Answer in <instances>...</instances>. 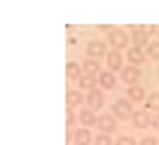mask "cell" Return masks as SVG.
<instances>
[{
	"label": "cell",
	"instance_id": "24",
	"mask_svg": "<svg viewBox=\"0 0 159 145\" xmlns=\"http://www.w3.org/2000/svg\"><path fill=\"white\" fill-rule=\"evenodd\" d=\"M139 28H141L142 31H144L147 35H153V34H158V30L159 28L156 27V25H139Z\"/></svg>",
	"mask_w": 159,
	"mask_h": 145
},
{
	"label": "cell",
	"instance_id": "14",
	"mask_svg": "<svg viewBox=\"0 0 159 145\" xmlns=\"http://www.w3.org/2000/svg\"><path fill=\"white\" fill-rule=\"evenodd\" d=\"M99 83L102 85V88L107 89V90H110V89H113L116 86V83H117V79H116V76L113 75V72H102L99 76Z\"/></svg>",
	"mask_w": 159,
	"mask_h": 145
},
{
	"label": "cell",
	"instance_id": "9",
	"mask_svg": "<svg viewBox=\"0 0 159 145\" xmlns=\"http://www.w3.org/2000/svg\"><path fill=\"white\" fill-rule=\"evenodd\" d=\"M129 28H131V41H132V44H134L135 47H138V48L147 45L148 39H149V35H147L139 27H134V25H131Z\"/></svg>",
	"mask_w": 159,
	"mask_h": 145
},
{
	"label": "cell",
	"instance_id": "2",
	"mask_svg": "<svg viewBox=\"0 0 159 145\" xmlns=\"http://www.w3.org/2000/svg\"><path fill=\"white\" fill-rule=\"evenodd\" d=\"M107 38H108V43L114 47V49H117V51L125 48L128 45V39H129L128 34L124 30H121V28H114L113 31H110L107 34Z\"/></svg>",
	"mask_w": 159,
	"mask_h": 145
},
{
	"label": "cell",
	"instance_id": "16",
	"mask_svg": "<svg viewBox=\"0 0 159 145\" xmlns=\"http://www.w3.org/2000/svg\"><path fill=\"white\" fill-rule=\"evenodd\" d=\"M83 102V94L78 90H68L66 92V104L68 107H78Z\"/></svg>",
	"mask_w": 159,
	"mask_h": 145
},
{
	"label": "cell",
	"instance_id": "11",
	"mask_svg": "<svg viewBox=\"0 0 159 145\" xmlns=\"http://www.w3.org/2000/svg\"><path fill=\"white\" fill-rule=\"evenodd\" d=\"M97 83H99V79L96 78V75H89V73L82 75L80 79L78 80L79 88L84 89V90H93Z\"/></svg>",
	"mask_w": 159,
	"mask_h": 145
},
{
	"label": "cell",
	"instance_id": "10",
	"mask_svg": "<svg viewBox=\"0 0 159 145\" xmlns=\"http://www.w3.org/2000/svg\"><path fill=\"white\" fill-rule=\"evenodd\" d=\"M127 59L132 65H142L147 62V55L141 51V48L134 47V48H129L127 51Z\"/></svg>",
	"mask_w": 159,
	"mask_h": 145
},
{
	"label": "cell",
	"instance_id": "21",
	"mask_svg": "<svg viewBox=\"0 0 159 145\" xmlns=\"http://www.w3.org/2000/svg\"><path fill=\"white\" fill-rule=\"evenodd\" d=\"M94 145H113V141L107 134H99V135H96Z\"/></svg>",
	"mask_w": 159,
	"mask_h": 145
},
{
	"label": "cell",
	"instance_id": "1",
	"mask_svg": "<svg viewBox=\"0 0 159 145\" xmlns=\"http://www.w3.org/2000/svg\"><path fill=\"white\" fill-rule=\"evenodd\" d=\"M111 110L114 113V116L118 118V120H128L129 117H132V104L129 103V100L124 99V97H120L117 99L113 104H111Z\"/></svg>",
	"mask_w": 159,
	"mask_h": 145
},
{
	"label": "cell",
	"instance_id": "3",
	"mask_svg": "<svg viewBox=\"0 0 159 145\" xmlns=\"http://www.w3.org/2000/svg\"><path fill=\"white\" fill-rule=\"evenodd\" d=\"M141 75H142V72L137 66H134V65H127V66H124L123 70H121L120 79L125 85L134 86V85H137V82L139 80Z\"/></svg>",
	"mask_w": 159,
	"mask_h": 145
},
{
	"label": "cell",
	"instance_id": "20",
	"mask_svg": "<svg viewBox=\"0 0 159 145\" xmlns=\"http://www.w3.org/2000/svg\"><path fill=\"white\" fill-rule=\"evenodd\" d=\"M147 55L155 61L159 59V41H153V43H151L149 45H148Z\"/></svg>",
	"mask_w": 159,
	"mask_h": 145
},
{
	"label": "cell",
	"instance_id": "7",
	"mask_svg": "<svg viewBox=\"0 0 159 145\" xmlns=\"http://www.w3.org/2000/svg\"><path fill=\"white\" fill-rule=\"evenodd\" d=\"M106 51H107V45L104 41H100V39H93L86 45V54L89 57L100 58L106 54Z\"/></svg>",
	"mask_w": 159,
	"mask_h": 145
},
{
	"label": "cell",
	"instance_id": "12",
	"mask_svg": "<svg viewBox=\"0 0 159 145\" xmlns=\"http://www.w3.org/2000/svg\"><path fill=\"white\" fill-rule=\"evenodd\" d=\"M79 120H80V123L83 124V125L90 127V125L97 124V120H99V118L96 117V114H94L93 110H90V109H80V111H79Z\"/></svg>",
	"mask_w": 159,
	"mask_h": 145
},
{
	"label": "cell",
	"instance_id": "19",
	"mask_svg": "<svg viewBox=\"0 0 159 145\" xmlns=\"http://www.w3.org/2000/svg\"><path fill=\"white\" fill-rule=\"evenodd\" d=\"M145 107L151 110H155V111H159V92H153V93H151L148 96Z\"/></svg>",
	"mask_w": 159,
	"mask_h": 145
},
{
	"label": "cell",
	"instance_id": "23",
	"mask_svg": "<svg viewBox=\"0 0 159 145\" xmlns=\"http://www.w3.org/2000/svg\"><path fill=\"white\" fill-rule=\"evenodd\" d=\"M116 145H137V142H135V139L132 137L123 135L116 141Z\"/></svg>",
	"mask_w": 159,
	"mask_h": 145
},
{
	"label": "cell",
	"instance_id": "29",
	"mask_svg": "<svg viewBox=\"0 0 159 145\" xmlns=\"http://www.w3.org/2000/svg\"><path fill=\"white\" fill-rule=\"evenodd\" d=\"M158 35H159V30H158Z\"/></svg>",
	"mask_w": 159,
	"mask_h": 145
},
{
	"label": "cell",
	"instance_id": "26",
	"mask_svg": "<svg viewBox=\"0 0 159 145\" xmlns=\"http://www.w3.org/2000/svg\"><path fill=\"white\" fill-rule=\"evenodd\" d=\"M151 125H152V127L155 128L156 131H159V113L152 118V121H151Z\"/></svg>",
	"mask_w": 159,
	"mask_h": 145
},
{
	"label": "cell",
	"instance_id": "17",
	"mask_svg": "<svg viewBox=\"0 0 159 145\" xmlns=\"http://www.w3.org/2000/svg\"><path fill=\"white\" fill-rule=\"evenodd\" d=\"M82 69L80 65L78 62H68L66 64V76L70 79V80H79L82 76Z\"/></svg>",
	"mask_w": 159,
	"mask_h": 145
},
{
	"label": "cell",
	"instance_id": "15",
	"mask_svg": "<svg viewBox=\"0 0 159 145\" xmlns=\"http://www.w3.org/2000/svg\"><path fill=\"white\" fill-rule=\"evenodd\" d=\"M127 96L129 97V100L132 102H142L145 99V89L139 85L129 86L127 89Z\"/></svg>",
	"mask_w": 159,
	"mask_h": 145
},
{
	"label": "cell",
	"instance_id": "8",
	"mask_svg": "<svg viewBox=\"0 0 159 145\" xmlns=\"http://www.w3.org/2000/svg\"><path fill=\"white\" fill-rule=\"evenodd\" d=\"M123 55L117 49H111L107 52V58H106V64L111 70H120L123 66Z\"/></svg>",
	"mask_w": 159,
	"mask_h": 145
},
{
	"label": "cell",
	"instance_id": "22",
	"mask_svg": "<svg viewBox=\"0 0 159 145\" xmlns=\"http://www.w3.org/2000/svg\"><path fill=\"white\" fill-rule=\"evenodd\" d=\"M76 124V114L73 113V110L70 107L66 109V125L70 127V125H75Z\"/></svg>",
	"mask_w": 159,
	"mask_h": 145
},
{
	"label": "cell",
	"instance_id": "6",
	"mask_svg": "<svg viewBox=\"0 0 159 145\" xmlns=\"http://www.w3.org/2000/svg\"><path fill=\"white\" fill-rule=\"evenodd\" d=\"M131 121H132V124H134L135 128L145 130V128H148V125L151 124L152 118L149 117V114H148L145 110H135V111L132 113Z\"/></svg>",
	"mask_w": 159,
	"mask_h": 145
},
{
	"label": "cell",
	"instance_id": "25",
	"mask_svg": "<svg viewBox=\"0 0 159 145\" xmlns=\"http://www.w3.org/2000/svg\"><path fill=\"white\" fill-rule=\"evenodd\" d=\"M139 145H158V141H156L155 137L148 135V137H145V138H142V139H141Z\"/></svg>",
	"mask_w": 159,
	"mask_h": 145
},
{
	"label": "cell",
	"instance_id": "27",
	"mask_svg": "<svg viewBox=\"0 0 159 145\" xmlns=\"http://www.w3.org/2000/svg\"><path fill=\"white\" fill-rule=\"evenodd\" d=\"M116 27H113V25H99V30H102V31H106V33H110V31H113Z\"/></svg>",
	"mask_w": 159,
	"mask_h": 145
},
{
	"label": "cell",
	"instance_id": "13",
	"mask_svg": "<svg viewBox=\"0 0 159 145\" xmlns=\"http://www.w3.org/2000/svg\"><path fill=\"white\" fill-rule=\"evenodd\" d=\"M75 144L76 145H90L92 142V133L87 128H79L75 131Z\"/></svg>",
	"mask_w": 159,
	"mask_h": 145
},
{
	"label": "cell",
	"instance_id": "28",
	"mask_svg": "<svg viewBox=\"0 0 159 145\" xmlns=\"http://www.w3.org/2000/svg\"><path fill=\"white\" fill-rule=\"evenodd\" d=\"M158 79H159V68H158Z\"/></svg>",
	"mask_w": 159,
	"mask_h": 145
},
{
	"label": "cell",
	"instance_id": "18",
	"mask_svg": "<svg viewBox=\"0 0 159 145\" xmlns=\"http://www.w3.org/2000/svg\"><path fill=\"white\" fill-rule=\"evenodd\" d=\"M82 68H83L84 73H89V75H96L100 72V64L94 59H86Z\"/></svg>",
	"mask_w": 159,
	"mask_h": 145
},
{
	"label": "cell",
	"instance_id": "5",
	"mask_svg": "<svg viewBox=\"0 0 159 145\" xmlns=\"http://www.w3.org/2000/svg\"><path fill=\"white\" fill-rule=\"evenodd\" d=\"M116 127H117V121H116V118L111 114H108V113H103L99 117V120H97V128L104 134L114 133Z\"/></svg>",
	"mask_w": 159,
	"mask_h": 145
},
{
	"label": "cell",
	"instance_id": "4",
	"mask_svg": "<svg viewBox=\"0 0 159 145\" xmlns=\"http://www.w3.org/2000/svg\"><path fill=\"white\" fill-rule=\"evenodd\" d=\"M86 102H87V106H89L90 110L93 111H99L100 109L103 107L104 104V94L100 89H93L90 90L86 96Z\"/></svg>",
	"mask_w": 159,
	"mask_h": 145
}]
</instances>
